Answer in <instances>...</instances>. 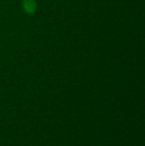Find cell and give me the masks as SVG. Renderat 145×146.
Masks as SVG:
<instances>
[{
	"instance_id": "1",
	"label": "cell",
	"mask_w": 145,
	"mask_h": 146,
	"mask_svg": "<svg viewBox=\"0 0 145 146\" xmlns=\"http://www.w3.org/2000/svg\"><path fill=\"white\" fill-rule=\"evenodd\" d=\"M22 6L24 11L27 14H33L37 9V3L35 0H23Z\"/></svg>"
}]
</instances>
